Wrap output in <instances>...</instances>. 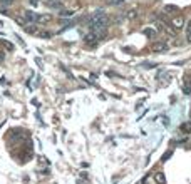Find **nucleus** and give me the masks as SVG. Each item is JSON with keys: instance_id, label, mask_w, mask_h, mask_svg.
<instances>
[{"instance_id": "obj_21", "label": "nucleus", "mask_w": 191, "mask_h": 184, "mask_svg": "<svg viewBox=\"0 0 191 184\" xmlns=\"http://www.w3.org/2000/svg\"><path fill=\"white\" fill-rule=\"evenodd\" d=\"M29 2H30V5H37L39 3V0H29Z\"/></svg>"}, {"instance_id": "obj_12", "label": "nucleus", "mask_w": 191, "mask_h": 184, "mask_svg": "<svg viewBox=\"0 0 191 184\" xmlns=\"http://www.w3.org/2000/svg\"><path fill=\"white\" fill-rule=\"evenodd\" d=\"M164 10H166V12H178V7L176 5H166Z\"/></svg>"}, {"instance_id": "obj_2", "label": "nucleus", "mask_w": 191, "mask_h": 184, "mask_svg": "<svg viewBox=\"0 0 191 184\" xmlns=\"http://www.w3.org/2000/svg\"><path fill=\"white\" fill-rule=\"evenodd\" d=\"M171 25L174 28H181L184 25V19L181 17V15H174L173 19H171Z\"/></svg>"}, {"instance_id": "obj_4", "label": "nucleus", "mask_w": 191, "mask_h": 184, "mask_svg": "<svg viewBox=\"0 0 191 184\" xmlns=\"http://www.w3.org/2000/svg\"><path fill=\"white\" fill-rule=\"evenodd\" d=\"M25 20L27 22H37L39 20V14H35L32 10H27V12H25Z\"/></svg>"}, {"instance_id": "obj_9", "label": "nucleus", "mask_w": 191, "mask_h": 184, "mask_svg": "<svg viewBox=\"0 0 191 184\" xmlns=\"http://www.w3.org/2000/svg\"><path fill=\"white\" fill-rule=\"evenodd\" d=\"M154 30H156V32H163V30H164V24H163L161 20L156 22V25H154Z\"/></svg>"}, {"instance_id": "obj_18", "label": "nucleus", "mask_w": 191, "mask_h": 184, "mask_svg": "<svg viewBox=\"0 0 191 184\" xmlns=\"http://www.w3.org/2000/svg\"><path fill=\"white\" fill-rule=\"evenodd\" d=\"M136 17V10H129L128 12V19H134Z\"/></svg>"}, {"instance_id": "obj_22", "label": "nucleus", "mask_w": 191, "mask_h": 184, "mask_svg": "<svg viewBox=\"0 0 191 184\" xmlns=\"http://www.w3.org/2000/svg\"><path fill=\"white\" fill-rule=\"evenodd\" d=\"M3 57H5V54H3V52H0V62L3 60Z\"/></svg>"}, {"instance_id": "obj_16", "label": "nucleus", "mask_w": 191, "mask_h": 184, "mask_svg": "<svg viewBox=\"0 0 191 184\" xmlns=\"http://www.w3.org/2000/svg\"><path fill=\"white\" fill-rule=\"evenodd\" d=\"M0 3H2V5H5V7H8V5H12V3H14V0H0Z\"/></svg>"}, {"instance_id": "obj_17", "label": "nucleus", "mask_w": 191, "mask_h": 184, "mask_svg": "<svg viewBox=\"0 0 191 184\" xmlns=\"http://www.w3.org/2000/svg\"><path fill=\"white\" fill-rule=\"evenodd\" d=\"M3 45H5V49H7L8 52H12V50H14V45H12V44H8V42H3Z\"/></svg>"}, {"instance_id": "obj_8", "label": "nucleus", "mask_w": 191, "mask_h": 184, "mask_svg": "<svg viewBox=\"0 0 191 184\" xmlns=\"http://www.w3.org/2000/svg\"><path fill=\"white\" fill-rule=\"evenodd\" d=\"M72 15H74V12H72V10H62V12H61V17H62V19H69V17H72Z\"/></svg>"}, {"instance_id": "obj_11", "label": "nucleus", "mask_w": 191, "mask_h": 184, "mask_svg": "<svg viewBox=\"0 0 191 184\" xmlns=\"http://www.w3.org/2000/svg\"><path fill=\"white\" fill-rule=\"evenodd\" d=\"M49 5H50L52 8H62V3L61 2H55V0L54 2H49Z\"/></svg>"}, {"instance_id": "obj_13", "label": "nucleus", "mask_w": 191, "mask_h": 184, "mask_svg": "<svg viewBox=\"0 0 191 184\" xmlns=\"http://www.w3.org/2000/svg\"><path fill=\"white\" fill-rule=\"evenodd\" d=\"M50 20V17L49 15H39V20L37 22H49Z\"/></svg>"}, {"instance_id": "obj_19", "label": "nucleus", "mask_w": 191, "mask_h": 184, "mask_svg": "<svg viewBox=\"0 0 191 184\" xmlns=\"http://www.w3.org/2000/svg\"><path fill=\"white\" fill-rule=\"evenodd\" d=\"M171 154H173V151H168V152H166V154L163 156V161H166V159H168V157H169Z\"/></svg>"}, {"instance_id": "obj_15", "label": "nucleus", "mask_w": 191, "mask_h": 184, "mask_svg": "<svg viewBox=\"0 0 191 184\" xmlns=\"http://www.w3.org/2000/svg\"><path fill=\"white\" fill-rule=\"evenodd\" d=\"M109 3L111 5H123L124 0H109Z\"/></svg>"}, {"instance_id": "obj_14", "label": "nucleus", "mask_w": 191, "mask_h": 184, "mask_svg": "<svg viewBox=\"0 0 191 184\" xmlns=\"http://www.w3.org/2000/svg\"><path fill=\"white\" fill-rule=\"evenodd\" d=\"M181 131H183V132H191V126L190 124H183V126H181Z\"/></svg>"}, {"instance_id": "obj_23", "label": "nucleus", "mask_w": 191, "mask_h": 184, "mask_svg": "<svg viewBox=\"0 0 191 184\" xmlns=\"http://www.w3.org/2000/svg\"><path fill=\"white\" fill-rule=\"evenodd\" d=\"M47 2H54V0H47Z\"/></svg>"}, {"instance_id": "obj_5", "label": "nucleus", "mask_w": 191, "mask_h": 184, "mask_svg": "<svg viewBox=\"0 0 191 184\" xmlns=\"http://www.w3.org/2000/svg\"><path fill=\"white\" fill-rule=\"evenodd\" d=\"M153 49H154V50H158V52H163V50H166V49H168V44H166V42H158V44H154V45H153Z\"/></svg>"}, {"instance_id": "obj_3", "label": "nucleus", "mask_w": 191, "mask_h": 184, "mask_svg": "<svg viewBox=\"0 0 191 184\" xmlns=\"http://www.w3.org/2000/svg\"><path fill=\"white\" fill-rule=\"evenodd\" d=\"M84 42H86V44H89V45H94L96 42H99V39H97V35H96L94 32L91 30V32H89V34L84 37Z\"/></svg>"}, {"instance_id": "obj_6", "label": "nucleus", "mask_w": 191, "mask_h": 184, "mask_svg": "<svg viewBox=\"0 0 191 184\" xmlns=\"http://www.w3.org/2000/svg\"><path fill=\"white\" fill-rule=\"evenodd\" d=\"M154 179H156L159 184H166V179H164V174H163V172H156V174H154Z\"/></svg>"}, {"instance_id": "obj_1", "label": "nucleus", "mask_w": 191, "mask_h": 184, "mask_svg": "<svg viewBox=\"0 0 191 184\" xmlns=\"http://www.w3.org/2000/svg\"><path fill=\"white\" fill-rule=\"evenodd\" d=\"M109 25V17L104 10H97L94 14L91 15L89 19V28L91 30H96V28H101V27H107Z\"/></svg>"}, {"instance_id": "obj_10", "label": "nucleus", "mask_w": 191, "mask_h": 184, "mask_svg": "<svg viewBox=\"0 0 191 184\" xmlns=\"http://www.w3.org/2000/svg\"><path fill=\"white\" fill-rule=\"evenodd\" d=\"M186 35H188V42H191V20L186 24Z\"/></svg>"}, {"instance_id": "obj_20", "label": "nucleus", "mask_w": 191, "mask_h": 184, "mask_svg": "<svg viewBox=\"0 0 191 184\" xmlns=\"http://www.w3.org/2000/svg\"><path fill=\"white\" fill-rule=\"evenodd\" d=\"M146 35H148V37H153V35H154V30H146Z\"/></svg>"}, {"instance_id": "obj_24", "label": "nucleus", "mask_w": 191, "mask_h": 184, "mask_svg": "<svg viewBox=\"0 0 191 184\" xmlns=\"http://www.w3.org/2000/svg\"><path fill=\"white\" fill-rule=\"evenodd\" d=\"M124 2H126V0H124Z\"/></svg>"}, {"instance_id": "obj_7", "label": "nucleus", "mask_w": 191, "mask_h": 184, "mask_svg": "<svg viewBox=\"0 0 191 184\" xmlns=\"http://www.w3.org/2000/svg\"><path fill=\"white\" fill-rule=\"evenodd\" d=\"M25 32H27V34L37 35V32H39V30H37V27H35V25H27V27H25Z\"/></svg>"}]
</instances>
